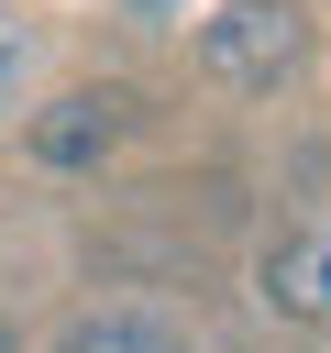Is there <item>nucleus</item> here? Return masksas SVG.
<instances>
[{"mask_svg": "<svg viewBox=\"0 0 331 353\" xmlns=\"http://www.w3.org/2000/svg\"><path fill=\"white\" fill-rule=\"evenodd\" d=\"M309 55V11L298 0H221L199 22V77L210 88H276Z\"/></svg>", "mask_w": 331, "mask_h": 353, "instance_id": "1", "label": "nucleus"}, {"mask_svg": "<svg viewBox=\"0 0 331 353\" xmlns=\"http://www.w3.org/2000/svg\"><path fill=\"white\" fill-rule=\"evenodd\" d=\"M132 132V88H55L33 121H22V154L55 165V176H99Z\"/></svg>", "mask_w": 331, "mask_h": 353, "instance_id": "2", "label": "nucleus"}, {"mask_svg": "<svg viewBox=\"0 0 331 353\" xmlns=\"http://www.w3.org/2000/svg\"><path fill=\"white\" fill-rule=\"evenodd\" d=\"M44 353H199V331L166 298H88V309H66V331Z\"/></svg>", "mask_w": 331, "mask_h": 353, "instance_id": "3", "label": "nucleus"}, {"mask_svg": "<svg viewBox=\"0 0 331 353\" xmlns=\"http://www.w3.org/2000/svg\"><path fill=\"white\" fill-rule=\"evenodd\" d=\"M254 298H265L276 320H309V331H331V221H320V232H287V243L265 254Z\"/></svg>", "mask_w": 331, "mask_h": 353, "instance_id": "4", "label": "nucleus"}, {"mask_svg": "<svg viewBox=\"0 0 331 353\" xmlns=\"http://www.w3.org/2000/svg\"><path fill=\"white\" fill-rule=\"evenodd\" d=\"M33 55H44V44H33V22H11V11H0V110H22V88H33Z\"/></svg>", "mask_w": 331, "mask_h": 353, "instance_id": "5", "label": "nucleus"}, {"mask_svg": "<svg viewBox=\"0 0 331 353\" xmlns=\"http://www.w3.org/2000/svg\"><path fill=\"white\" fill-rule=\"evenodd\" d=\"M0 353H11V342H0Z\"/></svg>", "mask_w": 331, "mask_h": 353, "instance_id": "6", "label": "nucleus"}]
</instances>
